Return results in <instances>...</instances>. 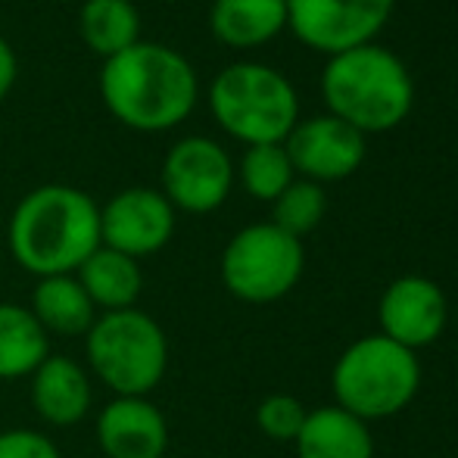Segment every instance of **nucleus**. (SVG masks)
<instances>
[{"mask_svg":"<svg viewBox=\"0 0 458 458\" xmlns=\"http://www.w3.org/2000/svg\"><path fill=\"white\" fill-rule=\"evenodd\" d=\"M16 75H19L16 50H13L10 41L0 35V100H6V94L13 91V85H16Z\"/></svg>","mask_w":458,"mask_h":458,"instance_id":"nucleus-25","label":"nucleus"},{"mask_svg":"<svg viewBox=\"0 0 458 458\" xmlns=\"http://www.w3.org/2000/svg\"><path fill=\"white\" fill-rule=\"evenodd\" d=\"M6 243L29 275H75L100 247V206L79 187L41 184L16 203Z\"/></svg>","mask_w":458,"mask_h":458,"instance_id":"nucleus-2","label":"nucleus"},{"mask_svg":"<svg viewBox=\"0 0 458 458\" xmlns=\"http://www.w3.org/2000/svg\"><path fill=\"white\" fill-rule=\"evenodd\" d=\"M327 209V197L325 187L315 182H293L281 197L275 199V212H272V225H277L281 231H287L290 237L302 241L309 231H315L325 218Z\"/></svg>","mask_w":458,"mask_h":458,"instance_id":"nucleus-22","label":"nucleus"},{"mask_svg":"<svg viewBox=\"0 0 458 458\" xmlns=\"http://www.w3.org/2000/svg\"><path fill=\"white\" fill-rule=\"evenodd\" d=\"M79 35L103 60L140 41V13L131 0H85L79 10Z\"/></svg>","mask_w":458,"mask_h":458,"instance_id":"nucleus-20","label":"nucleus"},{"mask_svg":"<svg viewBox=\"0 0 458 458\" xmlns=\"http://www.w3.org/2000/svg\"><path fill=\"white\" fill-rule=\"evenodd\" d=\"M175 234V206L153 187H125L100 206V243L144 259L165 247Z\"/></svg>","mask_w":458,"mask_h":458,"instance_id":"nucleus-10","label":"nucleus"},{"mask_svg":"<svg viewBox=\"0 0 458 458\" xmlns=\"http://www.w3.org/2000/svg\"><path fill=\"white\" fill-rule=\"evenodd\" d=\"M446 296L434 281L421 275H405L393 281L380 296V334L415 352L440 337L446 327Z\"/></svg>","mask_w":458,"mask_h":458,"instance_id":"nucleus-12","label":"nucleus"},{"mask_svg":"<svg viewBox=\"0 0 458 458\" xmlns=\"http://www.w3.org/2000/svg\"><path fill=\"white\" fill-rule=\"evenodd\" d=\"M35 415L50 428H72L85 421L94 405L91 374L75 359L50 352L29 377Z\"/></svg>","mask_w":458,"mask_h":458,"instance_id":"nucleus-14","label":"nucleus"},{"mask_svg":"<svg viewBox=\"0 0 458 458\" xmlns=\"http://www.w3.org/2000/svg\"><path fill=\"white\" fill-rule=\"evenodd\" d=\"M396 0H287V29L315 54L337 56L374 44Z\"/></svg>","mask_w":458,"mask_h":458,"instance_id":"nucleus-8","label":"nucleus"},{"mask_svg":"<svg viewBox=\"0 0 458 458\" xmlns=\"http://www.w3.org/2000/svg\"><path fill=\"white\" fill-rule=\"evenodd\" d=\"M94 377L113 396H150L169 368V340L153 315L134 309L97 315L85 334Z\"/></svg>","mask_w":458,"mask_h":458,"instance_id":"nucleus-5","label":"nucleus"},{"mask_svg":"<svg viewBox=\"0 0 458 458\" xmlns=\"http://www.w3.org/2000/svg\"><path fill=\"white\" fill-rule=\"evenodd\" d=\"M309 411L302 409V403L296 396H287V393H275V396H266L256 409V424L266 437L281 443H293L300 437L302 424H306Z\"/></svg>","mask_w":458,"mask_h":458,"instance_id":"nucleus-23","label":"nucleus"},{"mask_svg":"<svg viewBox=\"0 0 458 458\" xmlns=\"http://www.w3.org/2000/svg\"><path fill=\"white\" fill-rule=\"evenodd\" d=\"M306 266L302 241L272 222L247 225L222 253V281L237 300L266 306L296 287Z\"/></svg>","mask_w":458,"mask_h":458,"instance_id":"nucleus-7","label":"nucleus"},{"mask_svg":"<svg viewBox=\"0 0 458 458\" xmlns=\"http://www.w3.org/2000/svg\"><path fill=\"white\" fill-rule=\"evenodd\" d=\"M29 309L47 337H85L100 315L75 275L38 277Z\"/></svg>","mask_w":458,"mask_h":458,"instance_id":"nucleus-16","label":"nucleus"},{"mask_svg":"<svg viewBox=\"0 0 458 458\" xmlns=\"http://www.w3.org/2000/svg\"><path fill=\"white\" fill-rule=\"evenodd\" d=\"M293 443L300 458H374V440L365 421L340 405L309 411Z\"/></svg>","mask_w":458,"mask_h":458,"instance_id":"nucleus-18","label":"nucleus"},{"mask_svg":"<svg viewBox=\"0 0 458 458\" xmlns=\"http://www.w3.org/2000/svg\"><path fill=\"white\" fill-rule=\"evenodd\" d=\"M103 106L131 131H172L193 113L199 81L193 66L165 44L138 41L100 69Z\"/></svg>","mask_w":458,"mask_h":458,"instance_id":"nucleus-1","label":"nucleus"},{"mask_svg":"<svg viewBox=\"0 0 458 458\" xmlns=\"http://www.w3.org/2000/svg\"><path fill=\"white\" fill-rule=\"evenodd\" d=\"M209 29L225 47L256 50L287 29V0H216Z\"/></svg>","mask_w":458,"mask_h":458,"instance_id":"nucleus-15","label":"nucleus"},{"mask_svg":"<svg viewBox=\"0 0 458 458\" xmlns=\"http://www.w3.org/2000/svg\"><path fill=\"white\" fill-rule=\"evenodd\" d=\"M334 396L350 415L374 421L403 411L421 384L415 352L386 340L384 334L362 337L334 365Z\"/></svg>","mask_w":458,"mask_h":458,"instance_id":"nucleus-6","label":"nucleus"},{"mask_svg":"<svg viewBox=\"0 0 458 458\" xmlns=\"http://www.w3.org/2000/svg\"><path fill=\"white\" fill-rule=\"evenodd\" d=\"M50 356V337L29 306L0 302V380L31 377Z\"/></svg>","mask_w":458,"mask_h":458,"instance_id":"nucleus-19","label":"nucleus"},{"mask_svg":"<svg viewBox=\"0 0 458 458\" xmlns=\"http://www.w3.org/2000/svg\"><path fill=\"white\" fill-rule=\"evenodd\" d=\"M0 458H63L60 446L41 430L10 428L0 430Z\"/></svg>","mask_w":458,"mask_h":458,"instance_id":"nucleus-24","label":"nucleus"},{"mask_svg":"<svg viewBox=\"0 0 458 458\" xmlns=\"http://www.w3.org/2000/svg\"><path fill=\"white\" fill-rule=\"evenodd\" d=\"M296 172L284 144H256L247 147L241 159V184L250 197L262 203H275L290 184L296 182Z\"/></svg>","mask_w":458,"mask_h":458,"instance_id":"nucleus-21","label":"nucleus"},{"mask_svg":"<svg viewBox=\"0 0 458 458\" xmlns=\"http://www.w3.org/2000/svg\"><path fill=\"white\" fill-rule=\"evenodd\" d=\"M284 150H287L293 172H300L306 182L321 184L356 175L365 163L368 147L362 131L325 113L296 122L284 140Z\"/></svg>","mask_w":458,"mask_h":458,"instance_id":"nucleus-11","label":"nucleus"},{"mask_svg":"<svg viewBox=\"0 0 458 458\" xmlns=\"http://www.w3.org/2000/svg\"><path fill=\"white\" fill-rule=\"evenodd\" d=\"M97 446L106 458H163L169 421L147 396H113L97 415Z\"/></svg>","mask_w":458,"mask_h":458,"instance_id":"nucleus-13","label":"nucleus"},{"mask_svg":"<svg viewBox=\"0 0 458 458\" xmlns=\"http://www.w3.org/2000/svg\"><path fill=\"white\" fill-rule=\"evenodd\" d=\"M75 277H79V284L91 296L94 309L100 315L134 309V302L140 300V290H144L140 262L119 253V250L103 247V243L81 262Z\"/></svg>","mask_w":458,"mask_h":458,"instance_id":"nucleus-17","label":"nucleus"},{"mask_svg":"<svg viewBox=\"0 0 458 458\" xmlns=\"http://www.w3.org/2000/svg\"><path fill=\"white\" fill-rule=\"evenodd\" d=\"M327 113L362 134L393 131L415 106V79L393 50L362 44L327 56L321 72Z\"/></svg>","mask_w":458,"mask_h":458,"instance_id":"nucleus-3","label":"nucleus"},{"mask_svg":"<svg viewBox=\"0 0 458 458\" xmlns=\"http://www.w3.org/2000/svg\"><path fill=\"white\" fill-rule=\"evenodd\" d=\"M234 187V163L228 150L203 134H191L169 147L163 159V197L175 212L206 216L228 199Z\"/></svg>","mask_w":458,"mask_h":458,"instance_id":"nucleus-9","label":"nucleus"},{"mask_svg":"<svg viewBox=\"0 0 458 458\" xmlns=\"http://www.w3.org/2000/svg\"><path fill=\"white\" fill-rule=\"evenodd\" d=\"M209 109L218 128L247 147L284 144L300 122V97L266 63H231L212 79Z\"/></svg>","mask_w":458,"mask_h":458,"instance_id":"nucleus-4","label":"nucleus"}]
</instances>
